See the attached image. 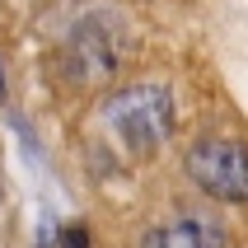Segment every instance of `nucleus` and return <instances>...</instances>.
Here are the masks:
<instances>
[{"label":"nucleus","mask_w":248,"mask_h":248,"mask_svg":"<svg viewBox=\"0 0 248 248\" xmlns=\"http://www.w3.org/2000/svg\"><path fill=\"white\" fill-rule=\"evenodd\" d=\"M131 28L117 14H84L66 42V70L80 84H98L131 61Z\"/></svg>","instance_id":"obj_2"},{"label":"nucleus","mask_w":248,"mask_h":248,"mask_svg":"<svg viewBox=\"0 0 248 248\" xmlns=\"http://www.w3.org/2000/svg\"><path fill=\"white\" fill-rule=\"evenodd\" d=\"M187 173L216 202H248V140L206 136L187 150Z\"/></svg>","instance_id":"obj_3"},{"label":"nucleus","mask_w":248,"mask_h":248,"mask_svg":"<svg viewBox=\"0 0 248 248\" xmlns=\"http://www.w3.org/2000/svg\"><path fill=\"white\" fill-rule=\"evenodd\" d=\"M56 248H94V239H89V230H84V225H66V230H61V239H56Z\"/></svg>","instance_id":"obj_5"},{"label":"nucleus","mask_w":248,"mask_h":248,"mask_svg":"<svg viewBox=\"0 0 248 248\" xmlns=\"http://www.w3.org/2000/svg\"><path fill=\"white\" fill-rule=\"evenodd\" d=\"M0 103H5V66H0Z\"/></svg>","instance_id":"obj_6"},{"label":"nucleus","mask_w":248,"mask_h":248,"mask_svg":"<svg viewBox=\"0 0 248 248\" xmlns=\"http://www.w3.org/2000/svg\"><path fill=\"white\" fill-rule=\"evenodd\" d=\"M140 248H225V234L211 220H202V216H183V220L145 230Z\"/></svg>","instance_id":"obj_4"},{"label":"nucleus","mask_w":248,"mask_h":248,"mask_svg":"<svg viewBox=\"0 0 248 248\" xmlns=\"http://www.w3.org/2000/svg\"><path fill=\"white\" fill-rule=\"evenodd\" d=\"M98 122L131 159H150L173 136V98L164 84H126L103 98Z\"/></svg>","instance_id":"obj_1"}]
</instances>
